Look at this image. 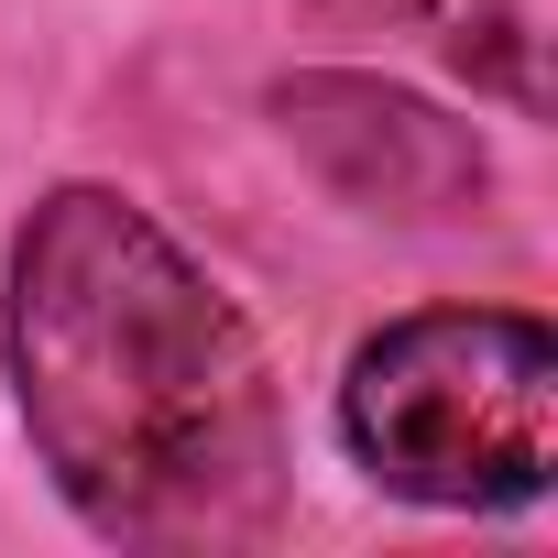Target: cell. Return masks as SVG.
Here are the masks:
<instances>
[{"label":"cell","instance_id":"cell-1","mask_svg":"<svg viewBox=\"0 0 558 558\" xmlns=\"http://www.w3.org/2000/svg\"><path fill=\"white\" fill-rule=\"evenodd\" d=\"M0 384L45 493L132 558H241L296 514V427L252 307L110 175H56L0 241Z\"/></svg>","mask_w":558,"mask_h":558},{"label":"cell","instance_id":"cell-2","mask_svg":"<svg viewBox=\"0 0 558 558\" xmlns=\"http://www.w3.org/2000/svg\"><path fill=\"white\" fill-rule=\"evenodd\" d=\"M340 460L416 514H525L558 482V329L493 296H427L351 340L329 384Z\"/></svg>","mask_w":558,"mask_h":558},{"label":"cell","instance_id":"cell-3","mask_svg":"<svg viewBox=\"0 0 558 558\" xmlns=\"http://www.w3.org/2000/svg\"><path fill=\"white\" fill-rule=\"evenodd\" d=\"M263 132L307 165L318 197H340L351 219H384V230H482L504 197L482 121H460L449 99H427L384 66L318 56V66L263 77Z\"/></svg>","mask_w":558,"mask_h":558},{"label":"cell","instance_id":"cell-4","mask_svg":"<svg viewBox=\"0 0 558 558\" xmlns=\"http://www.w3.org/2000/svg\"><path fill=\"white\" fill-rule=\"evenodd\" d=\"M296 23L351 45H427L471 99L547 121V0H296Z\"/></svg>","mask_w":558,"mask_h":558}]
</instances>
